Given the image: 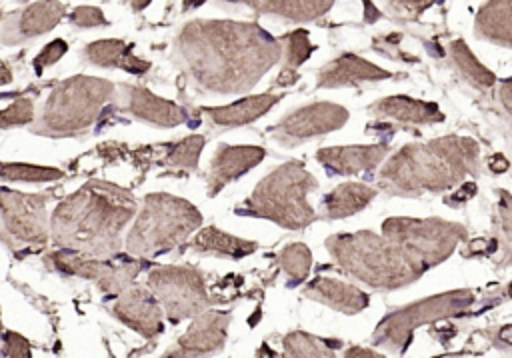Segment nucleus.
I'll list each match as a JSON object with an SVG mask.
<instances>
[{"instance_id": "obj_1", "label": "nucleus", "mask_w": 512, "mask_h": 358, "mask_svg": "<svg viewBox=\"0 0 512 358\" xmlns=\"http://www.w3.org/2000/svg\"><path fill=\"white\" fill-rule=\"evenodd\" d=\"M282 56V44L256 22L192 20L174 40L172 58L198 92L250 90Z\"/></svg>"}, {"instance_id": "obj_2", "label": "nucleus", "mask_w": 512, "mask_h": 358, "mask_svg": "<svg viewBox=\"0 0 512 358\" xmlns=\"http://www.w3.org/2000/svg\"><path fill=\"white\" fill-rule=\"evenodd\" d=\"M134 214L136 198L128 188L88 180L54 208L50 234L60 250L110 260L118 256Z\"/></svg>"}, {"instance_id": "obj_3", "label": "nucleus", "mask_w": 512, "mask_h": 358, "mask_svg": "<svg viewBox=\"0 0 512 358\" xmlns=\"http://www.w3.org/2000/svg\"><path fill=\"white\" fill-rule=\"evenodd\" d=\"M200 224V210L186 198L166 192L148 194L126 236V250L142 260L162 256L182 246Z\"/></svg>"}, {"instance_id": "obj_4", "label": "nucleus", "mask_w": 512, "mask_h": 358, "mask_svg": "<svg viewBox=\"0 0 512 358\" xmlns=\"http://www.w3.org/2000/svg\"><path fill=\"white\" fill-rule=\"evenodd\" d=\"M114 94L116 86L110 80L86 74L66 78L50 92L38 120L32 124V132L48 138L80 136Z\"/></svg>"}, {"instance_id": "obj_5", "label": "nucleus", "mask_w": 512, "mask_h": 358, "mask_svg": "<svg viewBox=\"0 0 512 358\" xmlns=\"http://www.w3.org/2000/svg\"><path fill=\"white\" fill-rule=\"evenodd\" d=\"M314 188L316 180L300 162H286L264 176L234 212L300 230L314 220V210L306 202L308 192Z\"/></svg>"}, {"instance_id": "obj_6", "label": "nucleus", "mask_w": 512, "mask_h": 358, "mask_svg": "<svg viewBox=\"0 0 512 358\" xmlns=\"http://www.w3.org/2000/svg\"><path fill=\"white\" fill-rule=\"evenodd\" d=\"M48 194L0 188V240L14 252L42 246L50 234Z\"/></svg>"}, {"instance_id": "obj_7", "label": "nucleus", "mask_w": 512, "mask_h": 358, "mask_svg": "<svg viewBox=\"0 0 512 358\" xmlns=\"http://www.w3.org/2000/svg\"><path fill=\"white\" fill-rule=\"evenodd\" d=\"M146 286L172 322L196 318L210 306L204 276L194 266H158L150 270Z\"/></svg>"}, {"instance_id": "obj_8", "label": "nucleus", "mask_w": 512, "mask_h": 358, "mask_svg": "<svg viewBox=\"0 0 512 358\" xmlns=\"http://www.w3.org/2000/svg\"><path fill=\"white\" fill-rule=\"evenodd\" d=\"M44 262L62 274L94 282L106 294H122L140 272V264L136 260L112 262V258H90L70 250H54L44 256Z\"/></svg>"}, {"instance_id": "obj_9", "label": "nucleus", "mask_w": 512, "mask_h": 358, "mask_svg": "<svg viewBox=\"0 0 512 358\" xmlns=\"http://www.w3.org/2000/svg\"><path fill=\"white\" fill-rule=\"evenodd\" d=\"M344 120H346L344 108L328 102H318L288 114L268 132L272 140H276L278 144L294 146V144H300L302 140H308L318 134H326L342 126Z\"/></svg>"}, {"instance_id": "obj_10", "label": "nucleus", "mask_w": 512, "mask_h": 358, "mask_svg": "<svg viewBox=\"0 0 512 358\" xmlns=\"http://www.w3.org/2000/svg\"><path fill=\"white\" fill-rule=\"evenodd\" d=\"M230 312L206 310L194 318L188 330L160 358H204L224 348Z\"/></svg>"}, {"instance_id": "obj_11", "label": "nucleus", "mask_w": 512, "mask_h": 358, "mask_svg": "<svg viewBox=\"0 0 512 358\" xmlns=\"http://www.w3.org/2000/svg\"><path fill=\"white\" fill-rule=\"evenodd\" d=\"M66 14V4L62 2H32L24 8L8 14L2 30L0 42L4 46L22 44L30 38L50 32Z\"/></svg>"}, {"instance_id": "obj_12", "label": "nucleus", "mask_w": 512, "mask_h": 358, "mask_svg": "<svg viewBox=\"0 0 512 358\" xmlns=\"http://www.w3.org/2000/svg\"><path fill=\"white\" fill-rule=\"evenodd\" d=\"M112 314L140 336L152 340L164 330V310L148 288H128L112 304Z\"/></svg>"}, {"instance_id": "obj_13", "label": "nucleus", "mask_w": 512, "mask_h": 358, "mask_svg": "<svg viewBox=\"0 0 512 358\" xmlns=\"http://www.w3.org/2000/svg\"><path fill=\"white\" fill-rule=\"evenodd\" d=\"M118 90H120V108L128 110L138 120H144L160 128H174L188 118L182 106L166 98H160L142 86L122 84Z\"/></svg>"}, {"instance_id": "obj_14", "label": "nucleus", "mask_w": 512, "mask_h": 358, "mask_svg": "<svg viewBox=\"0 0 512 358\" xmlns=\"http://www.w3.org/2000/svg\"><path fill=\"white\" fill-rule=\"evenodd\" d=\"M266 152L260 146H230L220 144L210 160L206 186L208 196H216L226 184L238 180L242 174L252 170L264 160Z\"/></svg>"}, {"instance_id": "obj_15", "label": "nucleus", "mask_w": 512, "mask_h": 358, "mask_svg": "<svg viewBox=\"0 0 512 358\" xmlns=\"http://www.w3.org/2000/svg\"><path fill=\"white\" fill-rule=\"evenodd\" d=\"M82 56L86 62H90L94 66L120 68L134 76H142L152 66L148 60H144L132 52V44L118 40V38L94 40L82 50Z\"/></svg>"}, {"instance_id": "obj_16", "label": "nucleus", "mask_w": 512, "mask_h": 358, "mask_svg": "<svg viewBox=\"0 0 512 358\" xmlns=\"http://www.w3.org/2000/svg\"><path fill=\"white\" fill-rule=\"evenodd\" d=\"M282 96L278 94H254V96H246L242 100H236L232 104L226 106H218V108H202L200 112L206 116V120L214 126H222V128H236V126H244L250 124L254 120H258L260 116H264Z\"/></svg>"}, {"instance_id": "obj_17", "label": "nucleus", "mask_w": 512, "mask_h": 358, "mask_svg": "<svg viewBox=\"0 0 512 358\" xmlns=\"http://www.w3.org/2000/svg\"><path fill=\"white\" fill-rule=\"evenodd\" d=\"M194 252L200 254H210V256H218V258H232V260H240L244 256H250L258 244L252 240H244L238 236H232L216 226H208L202 228L190 242Z\"/></svg>"}, {"instance_id": "obj_18", "label": "nucleus", "mask_w": 512, "mask_h": 358, "mask_svg": "<svg viewBox=\"0 0 512 358\" xmlns=\"http://www.w3.org/2000/svg\"><path fill=\"white\" fill-rule=\"evenodd\" d=\"M304 294L312 300H320L336 310L342 312H356L360 310L366 300L364 294H360L356 288L340 282V280H330V278H318L310 282L304 290Z\"/></svg>"}, {"instance_id": "obj_19", "label": "nucleus", "mask_w": 512, "mask_h": 358, "mask_svg": "<svg viewBox=\"0 0 512 358\" xmlns=\"http://www.w3.org/2000/svg\"><path fill=\"white\" fill-rule=\"evenodd\" d=\"M318 160L334 172L350 174L376 164V148H324L318 152Z\"/></svg>"}, {"instance_id": "obj_20", "label": "nucleus", "mask_w": 512, "mask_h": 358, "mask_svg": "<svg viewBox=\"0 0 512 358\" xmlns=\"http://www.w3.org/2000/svg\"><path fill=\"white\" fill-rule=\"evenodd\" d=\"M368 72H376V68H372L370 64L362 62L356 56H342L320 70L318 86H340V84L356 82V80L368 78L370 76Z\"/></svg>"}, {"instance_id": "obj_21", "label": "nucleus", "mask_w": 512, "mask_h": 358, "mask_svg": "<svg viewBox=\"0 0 512 358\" xmlns=\"http://www.w3.org/2000/svg\"><path fill=\"white\" fill-rule=\"evenodd\" d=\"M370 196H372V190H366L362 184H342L324 198L326 216L340 218V216L352 214L358 208H362Z\"/></svg>"}, {"instance_id": "obj_22", "label": "nucleus", "mask_w": 512, "mask_h": 358, "mask_svg": "<svg viewBox=\"0 0 512 358\" xmlns=\"http://www.w3.org/2000/svg\"><path fill=\"white\" fill-rule=\"evenodd\" d=\"M246 6L262 12V14H276L290 20H312L330 8V2H276V0H252Z\"/></svg>"}, {"instance_id": "obj_23", "label": "nucleus", "mask_w": 512, "mask_h": 358, "mask_svg": "<svg viewBox=\"0 0 512 358\" xmlns=\"http://www.w3.org/2000/svg\"><path fill=\"white\" fill-rule=\"evenodd\" d=\"M284 352L288 358H336L334 350L324 340L306 332H290L284 336Z\"/></svg>"}, {"instance_id": "obj_24", "label": "nucleus", "mask_w": 512, "mask_h": 358, "mask_svg": "<svg viewBox=\"0 0 512 358\" xmlns=\"http://www.w3.org/2000/svg\"><path fill=\"white\" fill-rule=\"evenodd\" d=\"M64 172L52 166H36V164H0V178L8 182H50L62 178Z\"/></svg>"}, {"instance_id": "obj_25", "label": "nucleus", "mask_w": 512, "mask_h": 358, "mask_svg": "<svg viewBox=\"0 0 512 358\" xmlns=\"http://www.w3.org/2000/svg\"><path fill=\"white\" fill-rule=\"evenodd\" d=\"M278 264L292 282H302L308 276L312 256L304 244H288L278 256Z\"/></svg>"}, {"instance_id": "obj_26", "label": "nucleus", "mask_w": 512, "mask_h": 358, "mask_svg": "<svg viewBox=\"0 0 512 358\" xmlns=\"http://www.w3.org/2000/svg\"><path fill=\"white\" fill-rule=\"evenodd\" d=\"M204 148V138L194 134V136H188L184 140H180L168 154L166 158V164L170 168H180V170H196L198 166V158H200V152Z\"/></svg>"}, {"instance_id": "obj_27", "label": "nucleus", "mask_w": 512, "mask_h": 358, "mask_svg": "<svg viewBox=\"0 0 512 358\" xmlns=\"http://www.w3.org/2000/svg\"><path fill=\"white\" fill-rule=\"evenodd\" d=\"M282 42L286 46V54H284L286 70L300 66L312 52V44L308 42V32L306 30H296V32L288 34Z\"/></svg>"}, {"instance_id": "obj_28", "label": "nucleus", "mask_w": 512, "mask_h": 358, "mask_svg": "<svg viewBox=\"0 0 512 358\" xmlns=\"http://www.w3.org/2000/svg\"><path fill=\"white\" fill-rule=\"evenodd\" d=\"M34 120V102L32 98H18L8 108L0 110V128L24 126Z\"/></svg>"}, {"instance_id": "obj_29", "label": "nucleus", "mask_w": 512, "mask_h": 358, "mask_svg": "<svg viewBox=\"0 0 512 358\" xmlns=\"http://www.w3.org/2000/svg\"><path fill=\"white\" fill-rule=\"evenodd\" d=\"M66 50H68V44H66L62 38H56V40L48 42V44L38 52V56L34 58V70H36V74H42L48 66L56 64V62L66 54Z\"/></svg>"}, {"instance_id": "obj_30", "label": "nucleus", "mask_w": 512, "mask_h": 358, "mask_svg": "<svg viewBox=\"0 0 512 358\" xmlns=\"http://www.w3.org/2000/svg\"><path fill=\"white\" fill-rule=\"evenodd\" d=\"M68 18H70V24L78 28H96V26L108 24L104 12L96 6H78L70 12Z\"/></svg>"}, {"instance_id": "obj_31", "label": "nucleus", "mask_w": 512, "mask_h": 358, "mask_svg": "<svg viewBox=\"0 0 512 358\" xmlns=\"http://www.w3.org/2000/svg\"><path fill=\"white\" fill-rule=\"evenodd\" d=\"M2 340H4V354L8 358H32L30 344L22 334H18L14 330H6Z\"/></svg>"}, {"instance_id": "obj_32", "label": "nucleus", "mask_w": 512, "mask_h": 358, "mask_svg": "<svg viewBox=\"0 0 512 358\" xmlns=\"http://www.w3.org/2000/svg\"><path fill=\"white\" fill-rule=\"evenodd\" d=\"M346 358H382V356H376L374 352L364 350V348H352V350H348Z\"/></svg>"}, {"instance_id": "obj_33", "label": "nucleus", "mask_w": 512, "mask_h": 358, "mask_svg": "<svg viewBox=\"0 0 512 358\" xmlns=\"http://www.w3.org/2000/svg\"><path fill=\"white\" fill-rule=\"evenodd\" d=\"M8 82H12V72H10V68L0 66V86H4Z\"/></svg>"}, {"instance_id": "obj_34", "label": "nucleus", "mask_w": 512, "mask_h": 358, "mask_svg": "<svg viewBox=\"0 0 512 358\" xmlns=\"http://www.w3.org/2000/svg\"><path fill=\"white\" fill-rule=\"evenodd\" d=\"M4 338V328H2V322H0V340Z\"/></svg>"}, {"instance_id": "obj_35", "label": "nucleus", "mask_w": 512, "mask_h": 358, "mask_svg": "<svg viewBox=\"0 0 512 358\" xmlns=\"http://www.w3.org/2000/svg\"><path fill=\"white\" fill-rule=\"evenodd\" d=\"M0 20H2V10H0Z\"/></svg>"}]
</instances>
